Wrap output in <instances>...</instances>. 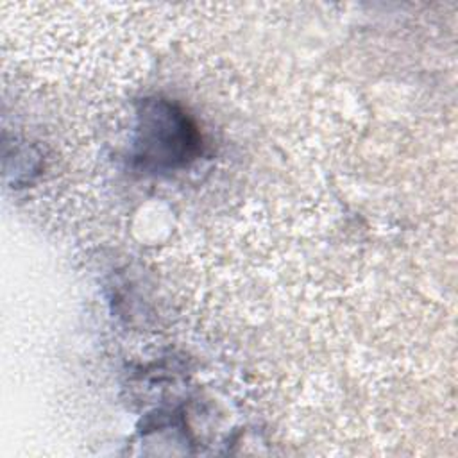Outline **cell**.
I'll list each match as a JSON object with an SVG mask.
<instances>
[{"label":"cell","mask_w":458,"mask_h":458,"mask_svg":"<svg viewBox=\"0 0 458 458\" xmlns=\"http://www.w3.org/2000/svg\"><path fill=\"white\" fill-rule=\"evenodd\" d=\"M140 134L141 159L157 165L184 161L195 145L188 120L166 104H157L152 111L143 113Z\"/></svg>","instance_id":"1"}]
</instances>
